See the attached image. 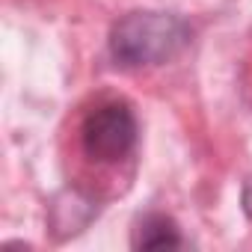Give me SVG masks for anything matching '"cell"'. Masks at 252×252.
Here are the masks:
<instances>
[{"instance_id": "cell-4", "label": "cell", "mask_w": 252, "mask_h": 252, "mask_svg": "<svg viewBox=\"0 0 252 252\" xmlns=\"http://www.w3.org/2000/svg\"><path fill=\"white\" fill-rule=\"evenodd\" d=\"M240 202H243L246 217L252 220V175H249V178H246V184H243V196H240Z\"/></svg>"}, {"instance_id": "cell-3", "label": "cell", "mask_w": 252, "mask_h": 252, "mask_svg": "<svg viewBox=\"0 0 252 252\" xmlns=\"http://www.w3.org/2000/svg\"><path fill=\"white\" fill-rule=\"evenodd\" d=\"M134 246L137 249H178V246H184V237L172 217L149 214L134 228Z\"/></svg>"}, {"instance_id": "cell-2", "label": "cell", "mask_w": 252, "mask_h": 252, "mask_svg": "<svg viewBox=\"0 0 252 252\" xmlns=\"http://www.w3.org/2000/svg\"><path fill=\"white\" fill-rule=\"evenodd\" d=\"M80 143L86 158L98 163H116L128 158L137 146V116L128 104L110 101L95 107L80 128Z\"/></svg>"}, {"instance_id": "cell-1", "label": "cell", "mask_w": 252, "mask_h": 252, "mask_svg": "<svg viewBox=\"0 0 252 252\" xmlns=\"http://www.w3.org/2000/svg\"><path fill=\"white\" fill-rule=\"evenodd\" d=\"M190 45V24L172 12H131L110 33V54L125 68L160 65Z\"/></svg>"}]
</instances>
